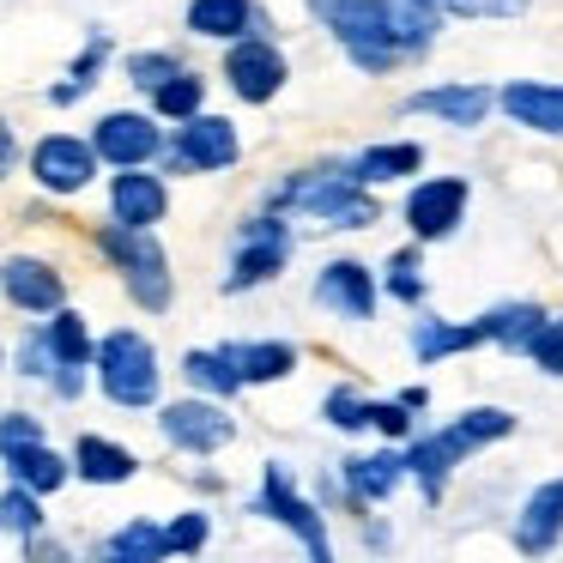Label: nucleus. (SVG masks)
Listing matches in <instances>:
<instances>
[{
	"label": "nucleus",
	"instance_id": "1",
	"mask_svg": "<svg viewBox=\"0 0 563 563\" xmlns=\"http://www.w3.org/2000/svg\"><path fill=\"white\" fill-rule=\"evenodd\" d=\"M91 249L110 261V273L122 279L128 303L140 316H164L176 303V273H170V249L158 243V231H140V224H91Z\"/></svg>",
	"mask_w": 563,
	"mask_h": 563
},
{
	"label": "nucleus",
	"instance_id": "2",
	"mask_svg": "<svg viewBox=\"0 0 563 563\" xmlns=\"http://www.w3.org/2000/svg\"><path fill=\"white\" fill-rule=\"evenodd\" d=\"M267 207L285 212V219H321L328 231H369L382 219V207L369 200L364 183H352L345 164H328V170H291L285 183L267 188Z\"/></svg>",
	"mask_w": 563,
	"mask_h": 563
},
{
	"label": "nucleus",
	"instance_id": "3",
	"mask_svg": "<svg viewBox=\"0 0 563 563\" xmlns=\"http://www.w3.org/2000/svg\"><path fill=\"white\" fill-rule=\"evenodd\" d=\"M91 382L110 406L122 412H152L164 400V364L158 345L140 328H110L98 345H91Z\"/></svg>",
	"mask_w": 563,
	"mask_h": 563
},
{
	"label": "nucleus",
	"instance_id": "4",
	"mask_svg": "<svg viewBox=\"0 0 563 563\" xmlns=\"http://www.w3.org/2000/svg\"><path fill=\"white\" fill-rule=\"evenodd\" d=\"M303 7L321 31H333V43L345 49V62L357 74H388V67H400V49L382 31V0H303Z\"/></svg>",
	"mask_w": 563,
	"mask_h": 563
},
{
	"label": "nucleus",
	"instance_id": "5",
	"mask_svg": "<svg viewBox=\"0 0 563 563\" xmlns=\"http://www.w3.org/2000/svg\"><path fill=\"white\" fill-rule=\"evenodd\" d=\"M291 224H285V212H249L243 224H236V249H231V267H224L219 291L224 297H243L255 291V285H273L285 273V261H291Z\"/></svg>",
	"mask_w": 563,
	"mask_h": 563
},
{
	"label": "nucleus",
	"instance_id": "6",
	"mask_svg": "<svg viewBox=\"0 0 563 563\" xmlns=\"http://www.w3.org/2000/svg\"><path fill=\"white\" fill-rule=\"evenodd\" d=\"M236 158H243L236 122L195 110L188 122H176V134H164L158 170H164V176H219V170H231Z\"/></svg>",
	"mask_w": 563,
	"mask_h": 563
},
{
	"label": "nucleus",
	"instance_id": "7",
	"mask_svg": "<svg viewBox=\"0 0 563 563\" xmlns=\"http://www.w3.org/2000/svg\"><path fill=\"white\" fill-rule=\"evenodd\" d=\"M158 437L170 442L176 454H207L231 449L236 442V418H231V400H212V394H183V400H158Z\"/></svg>",
	"mask_w": 563,
	"mask_h": 563
},
{
	"label": "nucleus",
	"instance_id": "8",
	"mask_svg": "<svg viewBox=\"0 0 563 563\" xmlns=\"http://www.w3.org/2000/svg\"><path fill=\"white\" fill-rule=\"evenodd\" d=\"M25 170H31V183H37L49 200H79L103 176V164H98V152H91V140L43 134L37 146L25 152Z\"/></svg>",
	"mask_w": 563,
	"mask_h": 563
},
{
	"label": "nucleus",
	"instance_id": "9",
	"mask_svg": "<svg viewBox=\"0 0 563 563\" xmlns=\"http://www.w3.org/2000/svg\"><path fill=\"white\" fill-rule=\"evenodd\" d=\"M255 515L291 527V533L309 545V558L328 563L333 545H328V527H321V509L303 497V490H297V478H291V466H285V461H267V473H261V497H255Z\"/></svg>",
	"mask_w": 563,
	"mask_h": 563
},
{
	"label": "nucleus",
	"instance_id": "10",
	"mask_svg": "<svg viewBox=\"0 0 563 563\" xmlns=\"http://www.w3.org/2000/svg\"><path fill=\"white\" fill-rule=\"evenodd\" d=\"M91 152H98V164H110V170L158 164L164 128H158L152 110H110V115H98V128H91Z\"/></svg>",
	"mask_w": 563,
	"mask_h": 563
},
{
	"label": "nucleus",
	"instance_id": "11",
	"mask_svg": "<svg viewBox=\"0 0 563 563\" xmlns=\"http://www.w3.org/2000/svg\"><path fill=\"white\" fill-rule=\"evenodd\" d=\"M285 79H291V67H285V55H279L273 37L224 43V86H231L243 103H273L285 91Z\"/></svg>",
	"mask_w": 563,
	"mask_h": 563
},
{
	"label": "nucleus",
	"instance_id": "12",
	"mask_svg": "<svg viewBox=\"0 0 563 563\" xmlns=\"http://www.w3.org/2000/svg\"><path fill=\"white\" fill-rule=\"evenodd\" d=\"M0 297L19 309V316L43 321L49 309L67 303V273L49 255H0Z\"/></svg>",
	"mask_w": 563,
	"mask_h": 563
},
{
	"label": "nucleus",
	"instance_id": "13",
	"mask_svg": "<svg viewBox=\"0 0 563 563\" xmlns=\"http://www.w3.org/2000/svg\"><path fill=\"white\" fill-rule=\"evenodd\" d=\"M110 219L115 224H140V231H158L170 219V176L158 164H128L110 176Z\"/></svg>",
	"mask_w": 563,
	"mask_h": 563
},
{
	"label": "nucleus",
	"instance_id": "14",
	"mask_svg": "<svg viewBox=\"0 0 563 563\" xmlns=\"http://www.w3.org/2000/svg\"><path fill=\"white\" fill-rule=\"evenodd\" d=\"M461 219H466V176H430L406 195V224H412L418 243L449 236Z\"/></svg>",
	"mask_w": 563,
	"mask_h": 563
},
{
	"label": "nucleus",
	"instance_id": "15",
	"mask_svg": "<svg viewBox=\"0 0 563 563\" xmlns=\"http://www.w3.org/2000/svg\"><path fill=\"white\" fill-rule=\"evenodd\" d=\"M183 25L200 43H236V37H267L273 31L261 0H188Z\"/></svg>",
	"mask_w": 563,
	"mask_h": 563
},
{
	"label": "nucleus",
	"instance_id": "16",
	"mask_svg": "<svg viewBox=\"0 0 563 563\" xmlns=\"http://www.w3.org/2000/svg\"><path fill=\"white\" fill-rule=\"evenodd\" d=\"M376 273L364 261H328L316 273V303L333 309L340 321H376Z\"/></svg>",
	"mask_w": 563,
	"mask_h": 563
},
{
	"label": "nucleus",
	"instance_id": "17",
	"mask_svg": "<svg viewBox=\"0 0 563 563\" xmlns=\"http://www.w3.org/2000/svg\"><path fill=\"white\" fill-rule=\"evenodd\" d=\"M67 461H74V478H79V485H98V490L140 478V454L128 449V442H115V437H98V430H86V437L67 449Z\"/></svg>",
	"mask_w": 563,
	"mask_h": 563
},
{
	"label": "nucleus",
	"instance_id": "18",
	"mask_svg": "<svg viewBox=\"0 0 563 563\" xmlns=\"http://www.w3.org/2000/svg\"><path fill=\"white\" fill-rule=\"evenodd\" d=\"M0 473L13 478V485L37 490V497H55V490H67V478H74V461H67L62 449H49V437H37V442H19V449L0 454Z\"/></svg>",
	"mask_w": 563,
	"mask_h": 563
},
{
	"label": "nucleus",
	"instance_id": "19",
	"mask_svg": "<svg viewBox=\"0 0 563 563\" xmlns=\"http://www.w3.org/2000/svg\"><path fill=\"white\" fill-rule=\"evenodd\" d=\"M461 461H466V449H461L454 430H424V437H412V449H406V473L418 478V490H424L430 503L449 490V478Z\"/></svg>",
	"mask_w": 563,
	"mask_h": 563
},
{
	"label": "nucleus",
	"instance_id": "20",
	"mask_svg": "<svg viewBox=\"0 0 563 563\" xmlns=\"http://www.w3.org/2000/svg\"><path fill=\"white\" fill-rule=\"evenodd\" d=\"M490 103H497V91L485 86H437V91H412V98L400 103L406 115H442L449 128H478L490 115Z\"/></svg>",
	"mask_w": 563,
	"mask_h": 563
},
{
	"label": "nucleus",
	"instance_id": "21",
	"mask_svg": "<svg viewBox=\"0 0 563 563\" xmlns=\"http://www.w3.org/2000/svg\"><path fill=\"white\" fill-rule=\"evenodd\" d=\"M382 31L400 49V62L406 55H424L442 31V7L437 0H382Z\"/></svg>",
	"mask_w": 563,
	"mask_h": 563
},
{
	"label": "nucleus",
	"instance_id": "22",
	"mask_svg": "<svg viewBox=\"0 0 563 563\" xmlns=\"http://www.w3.org/2000/svg\"><path fill=\"white\" fill-rule=\"evenodd\" d=\"M110 55H115V37H110L103 25H91V31H86V49H79V55H74V67H67V79H55V86L43 91V98H49L55 110H74L79 98H91V86L103 79Z\"/></svg>",
	"mask_w": 563,
	"mask_h": 563
},
{
	"label": "nucleus",
	"instance_id": "23",
	"mask_svg": "<svg viewBox=\"0 0 563 563\" xmlns=\"http://www.w3.org/2000/svg\"><path fill=\"white\" fill-rule=\"evenodd\" d=\"M563 539V478H545L533 497L521 503V521H515V545L521 551H551Z\"/></svg>",
	"mask_w": 563,
	"mask_h": 563
},
{
	"label": "nucleus",
	"instance_id": "24",
	"mask_svg": "<svg viewBox=\"0 0 563 563\" xmlns=\"http://www.w3.org/2000/svg\"><path fill=\"white\" fill-rule=\"evenodd\" d=\"M219 352L231 357V369L243 376V388L285 382V376L297 369V345H285V340H224Z\"/></svg>",
	"mask_w": 563,
	"mask_h": 563
},
{
	"label": "nucleus",
	"instance_id": "25",
	"mask_svg": "<svg viewBox=\"0 0 563 563\" xmlns=\"http://www.w3.org/2000/svg\"><path fill=\"white\" fill-rule=\"evenodd\" d=\"M497 103L533 134H563V86H539V79H515L497 91Z\"/></svg>",
	"mask_w": 563,
	"mask_h": 563
},
{
	"label": "nucleus",
	"instance_id": "26",
	"mask_svg": "<svg viewBox=\"0 0 563 563\" xmlns=\"http://www.w3.org/2000/svg\"><path fill=\"white\" fill-rule=\"evenodd\" d=\"M340 478H345V497L352 503H382L406 478V454H394V449L352 454V461H340Z\"/></svg>",
	"mask_w": 563,
	"mask_h": 563
},
{
	"label": "nucleus",
	"instance_id": "27",
	"mask_svg": "<svg viewBox=\"0 0 563 563\" xmlns=\"http://www.w3.org/2000/svg\"><path fill=\"white\" fill-rule=\"evenodd\" d=\"M37 328H43V345H49V357H55V364L91 369V345H98V333H91V321L79 316L74 303L49 309V316H43Z\"/></svg>",
	"mask_w": 563,
	"mask_h": 563
},
{
	"label": "nucleus",
	"instance_id": "28",
	"mask_svg": "<svg viewBox=\"0 0 563 563\" xmlns=\"http://www.w3.org/2000/svg\"><path fill=\"white\" fill-rule=\"evenodd\" d=\"M176 376L188 382V394H212V400H236V394H243V376L231 369V357H224L219 345L183 352V369H176Z\"/></svg>",
	"mask_w": 563,
	"mask_h": 563
},
{
	"label": "nucleus",
	"instance_id": "29",
	"mask_svg": "<svg viewBox=\"0 0 563 563\" xmlns=\"http://www.w3.org/2000/svg\"><path fill=\"white\" fill-rule=\"evenodd\" d=\"M352 183H400V176H418L424 170V146H412V140H400V146H369V152H357L352 164Z\"/></svg>",
	"mask_w": 563,
	"mask_h": 563
},
{
	"label": "nucleus",
	"instance_id": "30",
	"mask_svg": "<svg viewBox=\"0 0 563 563\" xmlns=\"http://www.w3.org/2000/svg\"><path fill=\"white\" fill-rule=\"evenodd\" d=\"M473 345H485V328L478 321H437V316H424L412 328V352H418V364H437V357H454V352H473Z\"/></svg>",
	"mask_w": 563,
	"mask_h": 563
},
{
	"label": "nucleus",
	"instance_id": "31",
	"mask_svg": "<svg viewBox=\"0 0 563 563\" xmlns=\"http://www.w3.org/2000/svg\"><path fill=\"white\" fill-rule=\"evenodd\" d=\"M98 558L103 563H158V558H170V551H164L158 521H128V527H115L110 539H98Z\"/></svg>",
	"mask_w": 563,
	"mask_h": 563
},
{
	"label": "nucleus",
	"instance_id": "32",
	"mask_svg": "<svg viewBox=\"0 0 563 563\" xmlns=\"http://www.w3.org/2000/svg\"><path fill=\"white\" fill-rule=\"evenodd\" d=\"M146 103H152L158 122H188L195 110H207V79H200L195 67H176L158 91H146Z\"/></svg>",
	"mask_w": 563,
	"mask_h": 563
},
{
	"label": "nucleus",
	"instance_id": "33",
	"mask_svg": "<svg viewBox=\"0 0 563 563\" xmlns=\"http://www.w3.org/2000/svg\"><path fill=\"white\" fill-rule=\"evenodd\" d=\"M539 321H545V309H539V303H497L490 316H478V328H485V345L521 352V345L539 333Z\"/></svg>",
	"mask_w": 563,
	"mask_h": 563
},
{
	"label": "nucleus",
	"instance_id": "34",
	"mask_svg": "<svg viewBox=\"0 0 563 563\" xmlns=\"http://www.w3.org/2000/svg\"><path fill=\"white\" fill-rule=\"evenodd\" d=\"M37 527H49L43 497L7 478V490H0V533H7V539H25V533H37Z\"/></svg>",
	"mask_w": 563,
	"mask_h": 563
},
{
	"label": "nucleus",
	"instance_id": "35",
	"mask_svg": "<svg viewBox=\"0 0 563 563\" xmlns=\"http://www.w3.org/2000/svg\"><path fill=\"white\" fill-rule=\"evenodd\" d=\"M454 437H461V449L473 454V449H485V442H503L515 430V412H503V406H466L461 412V424H449Z\"/></svg>",
	"mask_w": 563,
	"mask_h": 563
},
{
	"label": "nucleus",
	"instance_id": "36",
	"mask_svg": "<svg viewBox=\"0 0 563 563\" xmlns=\"http://www.w3.org/2000/svg\"><path fill=\"white\" fill-rule=\"evenodd\" d=\"M176 67H188L176 49H134V55L122 62V74H128V86H134V91H158L164 79L176 74Z\"/></svg>",
	"mask_w": 563,
	"mask_h": 563
},
{
	"label": "nucleus",
	"instance_id": "37",
	"mask_svg": "<svg viewBox=\"0 0 563 563\" xmlns=\"http://www.w3.org/2000/svg\"><path fill=\"white\" fill-rule=\"evenodd\" d=\"M207 539H212L207 509H183L176 521H164V551H170V558H195V551H207Z\"/></svg>",
	"mask_w": 563,
	"mask_h": 563
},
{
	"label": "nucleus",
	"instance_id": "38",
	"mask_svg": "<svg viewBox=\"0 0 563 563\" xmlns=\"http://www.w3.org/2000/svg\"><path fill=\"white\" fill-rule=\"evenodd\" d=\"M388 291L400 297V303H424V261H418V249L388 255Z\"/></svg>",
	"mask_w": 563,
	"mask_h": 563
},
{
	"label": "nucleus",
	"instance_id": "39",
	"mask_svg": "<svg viewBox=\"0 0 563 563\" xmlns=\"http://www.w3.org/2000/svg\"><path fill=\"white\" fill-rule=\"evenodd\" d=\"M521 352L533 357L545 376H563V316H545V321H539V333L521 345Z\"/></svg>",
	"mask_w": 563,
	"mask_h": 563
},
{
	"label": "nucleus",
	"instance_id": "40",
	"mask_svg": "<svg viewBox=\"0 0 563 563\" xmlns=\"http://www.w3.org/2000/svg\"><path fill=\"white\" fill-rule=\"evenodd\" d=\"M13 369L25 382H43L55 369V357H49V345H43V328H25L19 333V345H13Z\"/></svg>",
	"mask_w": 563,
	"mask_h": 563
},
{
	"label": "nucleus",
	"instance_id": "41",
	"mask_svg": "<svg viewBox=\"0 0 563 563\" xmlns=\"http://www.w3.org/2000/svg\"><path fill=\"white\" fill-rule=\"evenodd\" d=\"M364 394L357 388H333L328 400H321V418H328L333 430H369V418H364Z\"/></svg>",
	"mask_w": 563,
	"mask_h": 563
},
{
	"label": "nucleus",
	"instance_id": "42",
	"mask_svg": "<svg viewBox=\"0 0 563 563\" xmlns=\"http://www.w3.org/2000/svg\"><path fill=\"white\" fill-rule=\"evenodd\" d=\"M364 418L382 430V437H412V412H406L400 400H369V406H364Z\"/></svg>",
	"mask_w": 563,
	"mask_h": 563
},
{
	"label": "nucleus",
	"instance_id": "43",
	"mask_svg": "<svg viewBox=\"0 0 563 563\" xmlns=\"http://www.w3.org/2000/svg\"><path fill=\"white\" fill-rule=\"evenodd\" d=\"M43 437V418L37 412H0V454L19 449V442H37Z\"/></svg>",
	"mask_w": 563,
	"mask_h": 563
},
{
	"label": "nucleus",
	"instance_id": "44",
	"mask_svg": "<svg viewBox=\"0 0 563 563\" xmlns=\"http://www.w3.org/2000/svg\"><path fill=\"white\" fill-rule=\"evenodd\" d=\"M19 158H25V152H19V134H13V122L0 115V183L19 170Z\"/></svg>",
	"mask_w": 563,
	"mask_h": 563
},
{
	"label": "nucleus",
	"instance_id": "45",
	"mask_svg": "<svg viewBox=\"0 0 563 563\" xmlns=\"http://www.w3.org/2000/svg\"><path fill=\"white\" fill-rule=\"evenodd\" d=\"M400 406H406V412H424V406H430V388H406Z\"/></svg>",
	"mask_w": 563,
	"mask_h": 563
},
{
	"label": "nucleus",
	"instance_id": "46",
	"mask_svg": "<svg viewBox=\"0 0 563 563\" xmlns=\"http://www.w3.org/2000/svg\"><path fill=\"white\" fill-rule=\"evenodd\" d=\"M437 7H442V13H461V19L478 13V0H437Z\"/></svg>",
	"mask_w": 563,
	"mask_h": 563
},
{
	"label": "nucleus",
	"instance_id": "47",
	"mask_svg": "<svg viewBox=\"0 0 563 563\" xmlns=\"http://www.w3.org/2000/svg\"><path fill=\"white\" fill-rule=\"evenodd\" d=\"M0 369H7V345H0Z\"/></svg>",
	"mask_w": 563,
	"mask_h": 563
}]
</instances>
